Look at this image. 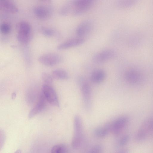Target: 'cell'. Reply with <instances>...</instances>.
<instances>
[{"label": "cell", "mask_w": 153, "mask_h": 153, "mask_svg": "<svg viewBox=\"0 0 153 153\" xmlns=\"http://www.w3.org/2000/svg\"><path fill=\"white\" fill-rule=\"evenodd\" d=\"M128 137L127 136H125L121 138L119 141V144L121 146L125 145L128 142Z\"/></svg>", "instance_id": "25"}, {"label": "cell", "mask_w": 153, "mask_h": 153, "mask_svg": "<svg viewBox=\"0 0 153 153\" xmlns=\"http://www.w3.org/2000/svg\"><path fill=\"white\" fill-rule=\"evenodd\" d=\"M83 38H76L68 39L59 44L57 48L58 50L67 49L81 45L85 42Z\"/></svg>", "instance_id": "11"}, {"label": "cell", "mask_w": 153, "mask_h": 153, "mask_svg": "<svg viewBox=\"0 0 153 153\" xmlns=\"http://www.w3.org/2000/svg\"><path fill=\"white\" fill-rule=\"evenodd\" d=\"M106 76L105 72L101 69L94 70L91 73L90 77L92 82L95 83H99L102 82Z\"/></svg>", "instance_id": "15"}, {"label": "cell", "mask_w": 153, "mask_h": 153, "mask_svg": "<svg viewBox=\"0 0 153 153\" xmlns=\"http://www.w3.org/2000/svg\"><path fill=\"white\" fill-rule=\"evenodd\" d=\"M39 61L42 64L48 66L57 65L62 60V57L59 54L55 53H45L40 56Z\"/></svg>", "instance_id": "5"}, {"label": "cell", "mask_w": 153, "mask_h": 153, "mask_svg": "<svg viewBox=\"0 0 153 153\" xmlns=\"http://www.w3.org/2000/svg\"><path fill=\"white\" fill-rule=\"evenodd\" d=\"M46 101H47L41 91L37 102L29 113L28 118H32L42 111L46 106Z\"/></svg>", "instance_id": "8"}, {"label": "cell", "mask_w": 153, "mask_h": 153, "mask_svg": "<svg viewBox=\"0 0 153 153\" xmlns=\"http://www.w3.org/2000/svg\"><path fill=\"white\" fill-rule=\"evenodd\" d=\"M128 121V118L126 116L119 117L110 124L111 131L115 135L119 134L126 127Z\"/></svg>", "instance_id": "7"}, {"label": "cell", "mask_w": 153, "mask_h": 153, "mask_svg": "<svg viewBox=\"0 0 153 153\" xmlns=\"http://www.w3.org/2000/svg\"><path fill=\"white\" fill-rule=\"evenodd\" d=\"M52 76L54 79L61 80H66L69 78L68 73L62 69H57L53 71Z\"/></svg>", "instance_id": "18"}, {"label": "cell", "mask_w": 153, "mask_h": 153, "mask_svg": "<svg viewBox=\"0 0 153 153\" xmlns=\"http://www.w3.org/2000/svg\"><path fill=\"white\" fill-rule=\"evenodd\" d=\"M72 5V14L75 16L81 15L89 10L94 3L92 0L71 1Z\"/></svg>", "instance_id": "3"}, {"label": "cell", "mask_w": 153, "mask_h": 153, "mask_svg": "<svg viewBox=\"0 0 153 153\" xmlns=\"http://www.w3.org/2000/svg\"><path fill=\"white\" fill-rule=\"evenodd\" d=\"M81 92L83 100L86 108L90 109L91 105V91L89 85L87 83L83 84L81 87Z\"/></svg>", "instance_id": "12"}, {"label": "cell", "mask_w": 153, "mask_h": 153, "mask_svg": "<svg viewBox=\"0 0 153 153\" xmlns=\"http://www.w3.org/2000/svg\"><path fill=\"white\" fill-rule=\"evenodd\" d=\"M0 149H1L4 145L5 140V136L4 131L0 129Z\"/></svg>", "instance_id": "24"}, {"label": "cell", "mask_w": 153, "mask_h": 153, "mask_svg": "<svg viewBox=\"0 0 153 153\" xmlns=\"http://www.w3.org/2000/svg\"><path fill=\"white\" fill-rule=\"evenodd\" d=\"M37 88L32 87L28 90L26 94V100L30 105L32 104L37 99L38 95Z\"/></svg>", "instance_id": "16"}, {"label": "cell", "mask_w": 153, "mask_h": 153, "mask_svg": "<svg viewBox=\"0 0 153 153\" xmlns=\"http://www.w3.org/2000/svg\"><path fill=\"white\" fill-rule=\"evenodd\" d=\"M46 101L52 105L59 107L57 94L51 85H43L42 91Z\"/></svg>", "instance_id": "4"}, {"label": "cell", "mask_w": 153, "mask_h": 153, "mask_svg": "<svg viewBox=\"0 0 153 153\" xmlns=\"http://www.w3.org/2000/svg\"><path fill=\"white\" fill-rule=\"evenodd\" d=\"M11 28L10 25L7 23H4L1 24L0 26L1 32L4 34H7L9 33Z\"/></svg>", "instance_id": "22"}, {"label": "cell", "mask_w": 153, "mask_h": 153, "mask_svg": "<svg viewBox=\"0 0 153 153\" xmlns=\"http://www.w3.org/2000/svg\"><path fill=\"white\" fill-rule=\"evenodd\" d=\"M126 80L129 83L136 85L140 83L142 79V76L139 71L131 69L127 71L125 75Z\"/></svg>", "instance_id": "10"}, {"label": "cell", "mask_w": 153, "mask_h": 153, "mask_svg": "<svg viewBox=\"0 0 153 153\" xmlns=\"http://www.w3.org/2000/svg\"><path fill=\"white\" fill-rule=\"evenodd\" d=\"M14 153H22L20 149L17 150Z\"/></svg>", "instance_id": "27"}, {"label": "cell", "mask_w": 153, "mask_h": 153, "mask_svg": "<svg viewBox=\"0 0 153 153\" xmlns=\"http://www.w3.org/2000/svg\"><path fill=\"white\" fill-rule=\"evenodd\" d=\"M115 54V52L113 50L104 49L95 54L92 57V59L95 63H102L112 59Z\"/></svg>", "instance_id": "6"}, {"label": "cell", "mask_w": 153, "mask_h": 153, "mask_svg": "<svg viewBox=\"0 0 153 153\" xmlns=\"http://www.w3.org/2000/svg\"><path fill=\"white\" fill-rule=\"evenodd\" d=\"M102 149L101 146L97 145L93 147L88 153H102Z\"/></svg>", "instance_id": "23"}, {"label": "cell", "mask_w": 153, "mask_h": 153, "mask_svg": "<svg viewBox=\"0 0 153 153\" xmlns=\"http://www.w3.org/2000/svg\"><path fill=\"white\" fill-rule=\"evenodd\" d=\"M42 77L44 85H51L52 82V76L47 73H43L42 75Z\"/></svg>", "instance_id": "21"}, {"label": "cell", "mask_w": 153, "mask_h": 153, "mask_svg": "<svg viewBox=\"0 0 153 153\" xmlns=\"http://www.w3.org/2000/svg\"><path fill=\"white\" fill-rule=\"evenodd\" d=\"M68 146L64 144H59L53 146L51 150V153H68Z\"/></svg>", "instance_id": "19"}, {"label": "cell", "mask_w": 153, "mask_h": 153, "mask_svg": "<svg viewBox=\"0 0 153 153\" xmlns=\"http://www.w3.org/2000/svg\"><path fill=\"white\" fill-rule=\"evenodd\" d=\"M18 31L17 38L18 41L23 43H26L30 40L31 35V27L30 24L25 21H22L17 25Z\"/></svg>", "instance_id": "2"}, {"label": "cell", "mask_w": 153, "mask_h": 153, "mask_svg": "<svg viewBox=\"0 0 153 153\" xmlns=\"http://www.w3.org/2000/svg\"><path fill=\"white\" fill-rule=\"evenodd\" d=\"M111 131L110 124H107L104 126L96 128L94 132L95 135L99 138L103 137L108 134Z\"/></svg>", "instance_id": "17"}, {"label": "cell", "mask_w": 153, "mask_h": 153, "mask_svg": "<svg viewBox=\"0 0 153 153\" xmlns=\"http://www.w3.org/2000/svg\"><path fill=\"white\" fill-rule=\"evenodd\" d=\"M74 133L71 145L73 148L76 149L81 146L83 135L82 120L80 117L78 115H76L74 117Z\"/></svg>", "instance_id": "1"}, {"label": "cell", "mask_w": 153, "mask_h": 153, "mask_svg": "<svg viewBox=\"0 0 153 153\" xmlns=\"http://www.w3.org/2000/svg\"><path fill=\"white\" fill-rule=\"evenodd\" d=\"M93 27V23L91 21L85 20L77 27L76 30V33L79 37L83 38L91 32Z\"/></svg>", "instance_id": "9"}, {"label": "cell", "mask_w": 153, "mask_h": 153, "mask_svg": "<svg viewBox=\"0 0 153 153\" xmlns=\"http://www.w3.org/2000/svg\"><path fill=\"white\" fill-rule=\"evenodd\" d=\"M41 33L45 36L51 37L53 36L55 33L54 31L50 28L42 27L40 29Z\"/></svg>", "instance_id": "20"}, {"label": "cell", "mask_w": 153, "mask_h": 153, "mask_svg": "<svg viewBox=\"0 0 153 153\" xmlns=\"http://www.w3.org/2000/svg\"><path fill=\"white\" fill-rule=\"evenodd\" d=\"M33 12L36 16L42 19L48 18L51 13V9L48 6L44 5L36 6L34 8Z\"/></svg>", "instance_id": "13"}, {"label": "cell", "mask_w": 153, "mask_h": 153, "mask_svg": "<svg viewBox=\"0 0 153 153\" xmlns=\"http://www.w3.org/2000/svg\"><path fill=\"white\" fill-rule=\"evenodd\" d=\"M0 8L3 10L12 13H15L18 11V9L16 5L9 0H1Z\"/></svg>", "instance_id": "14"}, {"label": "cell", "mask_w": 153, "mask_h": 153, "mask_svg": "<svg viewBox=\"0 0 153 153\" xmlns=\"http://www.w3.org/2000/svg\"><path fill=\"white\" fill-rule=\"evenodd\" d=\"M117 153H128V151L126 149H124L118 152Z\"/></svg>", "instance_id": "26"}]
</instances>
